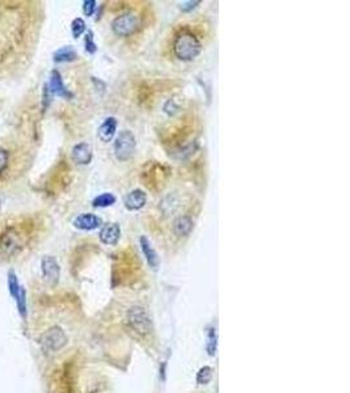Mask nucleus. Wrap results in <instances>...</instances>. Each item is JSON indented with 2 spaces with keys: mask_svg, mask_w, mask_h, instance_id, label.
Here are the masks:
<instances>
[{
  "mask_svg": "<svg viewBox=\"0 0 350 393\" xmlns=\"http://www.w3.org/2000/svg\"><path fill=\"white\" fill-rule=\"evenodd\" d=\"M211 378H213V369L209 366L202 367L197 374V381L200 384H207L210 383Z\"/></svg>",
  "mask_w": 350,
  "mask_h": 393,
  "instance_id": "nucleus-21",
  "label": "nucleus"
},
{
  "mask_svg": "<svg viewBox=\"0 0 350 393\" xmlns=\"http://www.w3.org/2000/svg\"><path fill=\"white\" fill-rule=\"evenodd\" d=\"M92 147L88 143H85V142L75 144L72 147L71 157L74 163H76L78 165H88L92 161Z\"/></svg>",
  "mask_w": 350,
  "mask_h": 393,
  "instance_id": "nucleus-11",
  "label": "nucleus"
},
{
  "mask_svg": "<svg viewBox=\"0 0 350 393\" xmlns=\"http://www.w3.org/2000/svg\"><path fill=\"white\" fill-rule=\"evenodd\" d=\"M96 0H85V2H83V13L88 16V17H91L95 13V11H96Z\"/></svg>",
  "mask_w": 350,
  "mask_h": 393,
  "instance_id": "nucleus-23",
  "label": "nucleus"
},
{
  "mask_svg": "<svg viewBox=\"0 0 350 393\" xmlns=\"http://www.w3.org/2000/svg\"><path fill=\"white\" fill-rule=\"evenodd\" d=\"M139 244H141V249L142 252H143V256L146 257L148 265L156 270L159 266V257L156 250L154 249L151 241L147 239V236H141V239H139Z\"/></svg>",
  "mask_w": 350,
  "mask_h": 393,
  "instance_id": "nucleus-14",
  "label": "nucleus"
},
{
  "mask_svg": "<svg viewBox=\"0 0 350 393\" xmlns=\"http://www.w3.org/2000/svg\"><path fill=\"white\" fill-rule=\"evenodd\" d=\"M87 30V24L81 17H76L71 22V33L74 38H79Z\"/></svg>",
  "mask_w": 350,
  "mask_h": 393,
  "instance_id": "nucleus-20",
  "label": "nucleus"
},
{
  "mask_svg": "<svg viewBox=\"0 0 350 393\" xmlns=\"http://www.w3.org/2000/svg\"><path fill=\"white\" fill-rule=\"evenodd\" d=\"M39 342H41V346L46 351L57 353V351L62 350L67 345V336L62 328L54 325V327L49 328L46 332L42 333Z\"/></svg>",
  "mask_w": 350,
  "mask_h": 393,
  "instance_id": "nucleus-5",
  "label": "nucleus"
},
{
  "mask_svg": "<svg viewBox=\"0 0 350 393\" xmlns=\"http://www.w3.org/2000/svg\"><path fill=\"white\" fill-rule=\"evenodd\" d=\"M15 302H16V306H17L18 315H20L21 318L25 321L28 316V306H27V291L24 290V287H21L20 292H18Z\"/></svg>",
  "mask_w": 350,
  "mask_h": 393,
  "instance_id": "nucleus-19",
  "label": "nucleus"
},
{
  "mask_svg": "<svg viewBox=\"0 0 350 393\" xmlns=\"http://www.w3.org/2000/svg\"><path fill=\"white\" fill-rule=\"evenodd\" d=\"M76 58H78V53L72 46H63L53 54V60L55 63H70L76 60Z\"/></svg>",
  "mask_w": 350,
  "mask_h": 393,
  "instance_id": "nucleus-16",
  "label": "nucleus"
},
{
  "mask_svg": "<svg viewBox=\"0 0 350 393\" xmlns=\"http://www.w3.org/2000/svg\"><path fill=\"white\" fill-rule=\"evenodd\" d=\"M49 90H50L51 96H57V97H62V99L70 100L74 97L71 92L67 89V87L64 85V81H63L62 75H60V72L58 70H53L50 72V78H49V83L48 84Z\"/></svg>",
  "mask_w": 350,
  "mask_h": 393,
  "instance_id": "nucleus-8",
  "label": "nucleus"
},
{
  "mask_svg": "<svg viewBox=\"0 0 350 393\" xmlns=\"http://www.w3.org/2000/svg\"><path fill=\"white\" fill-rule=\"evenodd\" d=\"M137 150V141L130 130H122L114 142V156L118 161L125 163L133 157Z\"/></svg>",
  "mask_w": 350,
  "mask_h": 393,
  "instance_id": "nucleus-3",
  "label": "nucleus"
},
{
  "mask_svg": "<svg viewBox=\"0 0 350 393\" xmlns=\"http://www.w3.org/2000/svg\"><path fill=\"white\" fill-rule=\"evenodd\" d=\"M41 273L49 285H57L60 278V266L57 258L53 256H43L41 260Z\"/></svg>",
  "mask_w": 350,
  "mask_h": 393,
  "instance_id": "nucleus-7",
  "label": "nucleus"
},
{
  "mask_svg": "<svg viewBox=\"0 0 350 393\" xmlns=\"http://www.w3.org/2000/svg\"><path fill=\"white\" fill-rule=\"evenodd\" d=\"M127 321H129L130 327L139 334L150 333L151 328H152V322H151L148 312L143 307L139 306L132 307L127 311Z\"/></svg>",
  "mask_w": 350,
  "mask_h": 393,
  "instance_id": "nucleus-6",
  "label": "nucleus"
},
{
  "mask_svg": "<svg viewBox=\"0 0 350 393\" xmlns=\"http://www.w3.org/2000/svg\"><path fill=\"white\" fill-rule=\"evenodd\" d=\"M117 126H118V122L114 117H108L104 122L100 125L99 130H97V136L101 142L104 143H109L112 139L114 138L117 131Z\"/></svg>",
  "mask_w": 350,
  "mask_h": 393,
  "instance_id": "nucleus-13",
  "label": "nucleus"
},
{
  "mask_svg": "<svg viewBox=\"0 0 350 393\" xmlns=\"http://www.w3.org/2000/svg\"><path fill=\"white\" fill-rule=\"evenodd\" d=\"M117 198L116 195L112 193H102V194L97 195L96 198H93L92 206L93 207H109L112 204L116 203Z\"/></svg>",
  "mask_w": 350,
  "mask_h": 393,
  "instance_id": "nucleus-18",
  "label": "nucleus"
},
{
  "mask_svg": "<svg viewBox=\"0 0 350 393\" xmlns=\"http://www.w3.org/2000/svg\"><path fill=\"white\" fill-rule=\"evenodd\" d=\"M141 27V18L137 13L126 12L117 16L112 22V30L118 37H129Z\"/></svg>",
  "mask_w": 350,
  "mask_h": 393,
  "instance_id": "nucleus-4",
  "label": "nucleus"
},
{
  "mask_svg": "<svg viewBox=\"0 0 350 393\" xmlns=\"http://www.w3.org/2000/svg\"><path fill=\"white\" fill-rule=\"evenodd\" d=\"M9 163V152L7 150L0 148V174L7 169Z\"/></svg>",
  "mask_w": 350,
  "mask_h": 393,
  "instance_id": "nucleus-24",
  "label": "nucleus"
},
{
  "mask_svg": "<svg viewBox=\"0 0 350 393\" xmlns=\"http://www.w3.org/2000/svg\"><path fill=\"white\" fill-rule=\"evenodd\" d=\"M51 93L50 90H49L48 85L45 84V87H43V92H42V106H43V110H46V109L49 108V105H50V101H51Z\"/></svg>",
  "mask_w": 350,
  "mask_h": 393,
  "instance_id": "nucleus-25",
  "label": "nucleus"
},
{
  "mask_svg": "<svg viewBox=\"0 0 350 393\" xmlns=\"http://www.w3.org/2000/svg\"><path fill=\"white\" fill-rule=\"evenodd\" d=\"M84 45H85V51L88 54H95L97 51V45L93 39V33L91 30H88V33L85 34V39H84Z\"/></svg>",
  "mask_w": 350,
  "mask_h": 393,
  "instance_id": "nucleus-22",
  "label": "nucleus"
},
{
  "mask_svg": "<svg viewBox=\"0 0 350 393\" xmlns=\"http://www.w3.org/2000/svg\"><path fill=\"white\" fill-rule=\"evenodd\" d=\"M7 285H8L9 295L12 296V299H16L23 286L18 282V276L15 273V270H9L8 274H7Z\"/></svg>",
  "mask_w": 350,
  "mask_h": 393,
  "instance_id": "nucleus-17",
  "label": "nucleus"
},
{
  "mask_svg": "<svg viewBox=\"0 0 350 393\" xmlns=\"http://www.w3.org/2000/svg\"><path fill=\"white\" fill-rule=\"evenodd\" d=\"M202 43L193 32L189 29H181L174 36L173 39V53L180 60L189 62L201 54Z\"/></svg>",
  "mask_w": 350,
  "mask_h": 393,
  "instance_id": "nucleus-1",
  "label": "nucleus"
},
{
  "mask_svg": "<svg viewBox=\"0 0 350 393\" xmlns=\"http://www.w3.org/2000/svg\"><path fill=\"white\" fill-rule=\"evenodd\" d=\"M198 4H201V2H193V0H189V2H184V3H181V6H180V9L183 11V12H190V11H193V9L195 8V7L198 6Z\"/></svg>",
  "mask_w": 350,
  "mask_h": 393,
  "instance_id": "nucleus-26",
  "label": "nucleus"
},
{
  "mask_svg": "<svg viewBox=\"0 0 350 393\" xmlns=\"http://www.w3.org/2000/svg\"><path fill=\"white\" fill-rule=\"evenodd\" d=\"M101 223V218H99L95 214L85 213L76 216L72 224H74L76 229H80V231H93V229L99 228Z\"/></svg>",
  "mask_w": 350,
  "mask_h": 393,
  "instance_id": "nucleus-10",
  "label": "nucleus"
},
{
  "mask_svg": "<svg viewBox=\"0 0 350 393\" xmlns=\"http://www.w3.org/2000/svg\"><path fill=\"white\" fill-rule=\"evenodd\" d=\"M194 227V222L190 216L183 215L179 216L173 223V232L179 237H186L190 235Z\"/></svg>",
  "mask_w": 350,
  "mask_h": 393,
  "instance_id": "nucleus-15",
  "label": "nucleus"
},
{
  "mask_svg": "<svg viewBox=\"0 0 350 393\" xmlns=\"http://www.w3.org/2000/svg\"><path fill=\"white\" fill-rule=\"evenodd\" d=\"M100 241L105 245H117L121 239V227L118 223H106L100 229Z\"/></svg>",
  "mask_w": 350,
  "mask_h": 393,
  "instance_id": "nucleus-9",
  "label": "nucleus"
},
{
  "mask_svg": "<svg viewBox=\"0 0 350 393\" xmlns=\"http://www.w3.org/2000/svg\"><path fill=\"white\" fill-rule=\"evenodd\" d=\"M147 203V194L141 189H134L126 195L123 204L129 211H138L143 209Z\"/></svg>",
  "mask_w": 350,
  "mask_h": 393,
  "instance_id": "nucleus-12",
  "label": "nucleus"
},
{
  "mask_svg": "<svg viewBox=\"0 0 350 393\" xmlns=\"http://www.w3.org/2000/svg\"><path fill=\"white\" fill-rule=\"evenodd\" d=\"M27 245L25 232L17 225H8L0 232V255L15 257L20 255Z\"/></svg>",
  "mask_w": 350,
  "mask_h": 393,
  "instance_id": "nucleus-2",
  "label": "nucleus"
}]
</instances>
